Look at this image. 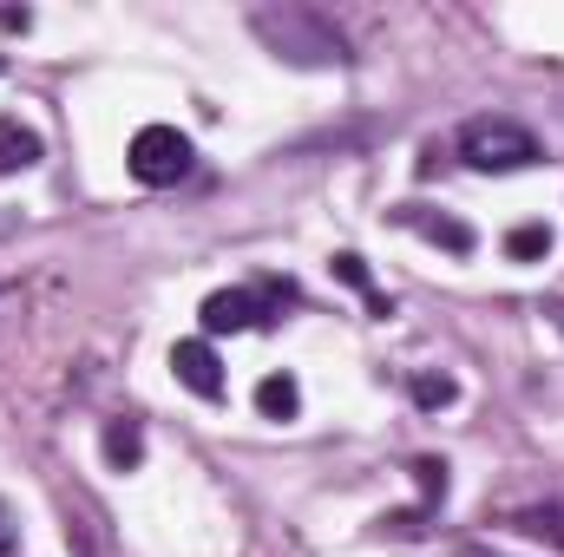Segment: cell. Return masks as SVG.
<instances>
[{
    "label": "cell",
    "instance_id": "9c48e42d",
    "mask_svg": "<svg viewBox=\"0 0 564 557\" xmlns=\"http://www.w3.org/2000/svg\"><path fill=\"white\" fill-rule=\"evenodd\" d=\"M257 414L295 419L302 414V381H295V374H263V381H257Z\"/></svg>",
    "mask_w": 564,
    "mask_h": 557
},
{
    "label": "cell",
    "instance_id": "30bf717a",
    "mask_svg": "<svg viewBox=\"0 0 564 557\" xmlns=\"http://www.w3.org/2000/svg\"><path fill=\"white\" fill-rule=\"evenodd\" d=\"M512 525H519L525 538H539V545L564 551V505L558 499H552V505H525V512H512Z\"/></svg>",
    "mask_w": 564,
    "mask_h": 557
},
{
    "label": "cell",
    "instance_id": "8fae6325",
    "mask_svg": "<svg viewBox=\"0 0 564 557\" xmlns=\"http://www.w3.org/2000/svg\"><path fill=\"white\" fill-rule=\"evenodd\" d=\"M335 276L348 282V288H361V295H368V308H375V315H381V321H388V315H394V302H388V295H381V288H375V276H368V263H361V256H355V250H341V256H335Z\"/></svg>",
    "mask_w": 564,
    "mask_h": 557
},
{
    "label": "cell",
    "instance_id": "7c38bea8",
    "mask_svg": "<svg viewBox=\"0 0 564 557\" xmlns=\"http://www.w3.org/2000/svg\"><path fill=\"white\" fill-rule=\"evenodd\" d=\"M552 243H558V237H552V223H519V230L506 237V256H512V263H545V256H552Z\"/></svg>",
    "mask_w": 564,
    "mask_h": 557
},
{
    "label": "cell",
    "instance_id": "52a82bcc",
    "mask_svg": "<svg viewBox=\"0 0 564 557\" xmlns=\"http://www.w3.org/2000/svg\"><path fill=\"white\" fill-rule=\"evenodd\" d=\"M46 157V144H40V132L33 125H20L13 112L0 119V177H13V171H33Z\"/></svg>",
    "mask_w": 564,
    "mask_h": 557
},
{
    "label": "cell",
    "instance_id": "2e32d148",
    "mask_svg": "<svg viewBox=\"0 0 564 557\" xmlns=\"http://www.w3.org/2000/svg\"><path fill=\"white\" fill-rule=\"evenodd\" d=\"M545 315H552V328L564 335V302H545Z\"/></svg>",
    "mask_w": 564,
    "mask_h": 557
},
{
    "label": "cell",
    "instance_id": "277c9868",
    "mask_svg": "<svg viewBox=\"0 0 564 557\" xmlns=\"http://www.w3.org/2000/svg\"><path fill=\"white\" fill-rule=\"evenodd\" d=\"M191 164H197V144L184 139L177 125H144L132 151H126V171L139 177L144 190H164V184H184L191 177Z\"/></svg>",
    "mask_w": 564,
    "mask_h": 557
},
{
    "label": "cell",
    "instance_id": "5bb4252c",
    "mask_svg": "<svg viewBox=\"0 0 564 557\" xmlns=\"http://www.w3.org/2000/svg\"><path fill=\"white\" fill-rule=\"evenodd\" d=\"M20 551V518H13V505L0 499V557H13Z\"/></svg>",
    "mask_w": 564,
    "mask_h": 557
},
{
    "label": "cell",
    "instance_id": "3957f363",
    "mask_svg": "<svg viewBox=\"0 0 564 557\" xmlns=\"http://www.w3.org/2000/svg\"><path fill=\"white\" fill-rule=\"evenodd\" d=\"M295 302V282L289 276H263L250 282V288H217V295H204V308H197V321H204V341L210 335H243V328H263L270 315H282Z\"/></svg>",
    "mask_w": 564,
    "mask_h": 557
},
{
    "label": "cell",
    "instance_id": "5b68a950",
    "mask_svg": "<svg viewBox=\"0 0 564 557\" xmlns=\"http://www.w3.org/2000/svg\"><path fill=\"white\" fill-rule=\"evenodd\" d=\"M171 374H177L197 401H224V361H217V348H210L204 335L171 348Z\"/></svg>",
    "mask_w": 564,
    "mask_h": 557
},
{
    "label": "cell",
    "instance_id": "9a60e30c",
    "mask_svg": "<svg viewBox=\"0 0 564 557\" xmlns=\"http://www.w3.org/2000/svg\"><path fill=\"white\" fill-rule=\"evenodd\" d=\"M0 26H7V33H26V26H33V13H26V7H0Z\"/></svg>",
    "mask_w": 564,
    "mask_h": 557
},
{
    "label": "cell",
    "instance_id": "ba28073f",
    "mask_svg": "<svg viewBox=\"0 0 564 557\" xmlns=\"http://www.w3.org/2000/svg\"><path fill=\"white\" fill-rule=\"evenodd\" d=\"M139 459H144V426L139 419H106V466L139 472Z\"/></svg>",
    "mask_w": 564,
    "mask_h": 557
},
{
    "label": "cell",
    "instance_id": "4fadbf2b",
    "mask_svg": "<svg viewBox=\"0 0 564 557\" xmlns=\"http://www.w3.org/2000/svg\"><path fill=\"white\" fill-rule=\"evenodd\" d=\"M453 401H459V381H453V374H433V368L414 374V407H421V414H440V407H453Z\"/></svg>",
    "mask_w": 564,
    "mask_h": 557
},
{
    "label": "cell",
    "instance_id": "e0dca14e",
    "mask_svg": "<svg viewBox=\"0 0 564 557\" xmlns=\"http://www.w3.org/2000/svg\"><path fill=\"white\" fill-rule=\"evenodd\" d=\"M459 557H499V551H492V545H466Z\"/></svg>",
    "mask_w": 564,
    "mask_h": 557
},
{
    "label": "cell",
    "instance_id": "6da1fadb",
    "mask_svg": "<svg viewBox=\"0 0 564 557\" xmlns=\"http://www.w3.org/2000/svg\"><path fill=\"white\" fill-rule=\"evenodd\" d=\"M250 33L276 53L282 66H302V73H341V66L355 59V53H348V33H341L328 13L295 7V0L257 7V13H250Z\"/></svg>",
    "mask_w": 564,
    "mask_h": 557
},
{
    "label": "cell",
    "instance_id": "8992f818",
    "mask_svg": "<svg viewBox=\"0 0 564 557\" xmlns=\"http://www.w3.org/2000/svg\"><path fill=\"white\" fill-rule=\"evenodd\" d=\"M394 223L421 230L426 243H440V250H453V256H473V250H479L473 223H459V217H440V210H426V204H401V210H394Z\"/></svg>",
    "mask_w": 564,
    "mask_h": 557
},
{
    "label": "cell",
    "instance_id": "7a4b0ae2",
    "mask_svg": "<svg viewBox=\"0 0 564 557\" xmlns=\"http://www.w3.org/2000/svg\"><path fill=\"white\" fill-rule=\"evenodd\" d=\"M459 157L479 171V177H506V171H532L539 157H545V144L532 139L519 119H506V112H479V119H466L459 125Z\"/></svg>",
    "mask_w": 564,
    "mask_h": 557
}]
</instances>
